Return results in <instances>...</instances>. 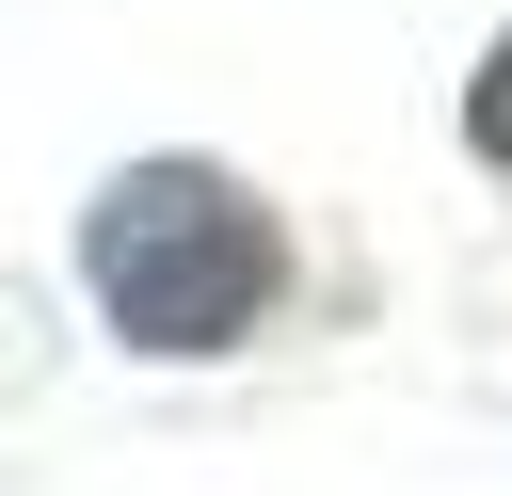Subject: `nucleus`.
I'll list each match as a JSON object with an SVG mask.
<instances>
[{"mask_svg":"<svg viewBox=\"0 0 512 496\" xmlns=\"http://www.w3.org/2000/svg\"><path fill=\"white\" fill-rule=\"evenodd\" d=\"M80 272H96L128 352H240L288 304V224L224 160H128L80 224Z\"/></svg>","mask_w":512,"mask_h":496,"instance_id":"f257e3e1","label":"nucleus"},{"mask_svg":"<svg viewBox=\"0 0 512 496\" xmlns=\"http://www.w3.org/2000/svg\"><path fill=\"white\" fill-rule=\"evenodd\" d=\"M464 144L512 176V32H496V64H480V96H464Z\"/></svg>","mask_w":512,"mask_h":496,"instance_id":"f03ea898","label":"nucleus"}]
</instances>
